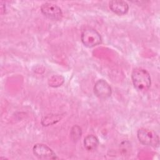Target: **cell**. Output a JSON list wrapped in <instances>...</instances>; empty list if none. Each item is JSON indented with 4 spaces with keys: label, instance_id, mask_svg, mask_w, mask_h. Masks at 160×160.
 Masks as SVG:
<instances>
[{
    "label": "cell",
    "instance_id": "6da1fadb",
    "mask_svg": "<svg viewBox=\"0 0 160 160\" xmlns=\"http://www.w3.org/2000/svg\"><path fill=\"white\" fill-rule=\"evenodd\" d=\"M131 79L134 87L139 91H147L151 86L150 74L143 68L134 69L131 73Z\"/></svg>",
    "mask_w": 160,
    "mask_h": 160
},
{
    "label": "cell",
    "instance_id": "7a4b0ae2",
    "mask_svg": "<svg viewBox=\"0 0 160 160\" xmlns=\"http://www.w3.org/2000/svg\"><path fill=\"white\" fill-rule=\"evenodd\" d=\"M137 137L139 142L144 145L154 148L159 146V136L153 130L141 128L137 132Z\"/></svg>",
    "mask_w": 160,
    "mask_h": 160
},
{
    "label": "cell",
    "instance_id": "3957f363",
    "mask_svg": "<svg viewBox=\"0 0 160 160\" xmlns=\"http://www.w3.org/2000/svg\"><path fill=\"white\" fill-rule=\"evenodd\" d=\"M82 44L88 48H93L102 42L100 34L94 29L87 28L83 30L81 35Z\"/></svg>",
    "mask_w": 160,
    "mask_h": 160
},
{
    "label": "cell",
    "instance_id": "277c9868",
    "mask_svg": "<svg viewBox=\"0 0 160 160\" xmlns=\"http://www.w3.org/2000/svg\"><path fill=\"white\" fill-rule=\"evenodd\" d=\"M34 156L41 159H58L54 151L47 145L42 143H36L32 147Z\"/></svg>",
    "mask_w": 160,
    "mask_h": 160
},
{
    "label": "cell",
    "instance_id": "5b68a950",
    "mask_svg": "<svg viewBox=\"0 0 160 160\" xmlns=\"http://www.w3.org/2000/svg\"><path fill=\"white\" fill-rule=\"evenodd\" d=\"M41 11L44 16L52 20H60L63 16L61 9L51 2L43 3L41 6Z\"/></svg>",
    "mask_w": 160,
    "mask_h": 160
},
{
    "label": "cell",
    "instance_id": "8992f818",
    "mask_svg": "<svg viewBox=\"0 0 160 160\" xmlns=\"http://www.w3.org/2000/svg\"><path fill=\"white\" fill-rule=\"evenodd\" d=\"M94 93L98 98L106 99L112 94V89L108 82L101 79L98 80L94 86Z\"/></svg>",
    "mask_w": 160,
    "mask_h": 160
},
{
    "label": "cell",
    "instance_id": "52a82bcc",
    "mask_svg": "<svg viewBox=\"0 0 160 160\" xmlns=\"http://www.w3.org/2000/svg\"><path fill=\"white\" fill-rule=\"evenodd\" d=\"M109 6L110 9L115 14L122 16L126 14L129 10L128 4L122 0H112L109 1Z\"/></svg>",
    "mask_w": 160,
    "mask_h": 160
},
{
    "label": "cell",
    "instance_id": "ba28073f",
    "mask_svg": "<svg viewBox=\"0 0 160 160\" xmlns=\"http://www.w3.org/2000/svg\"><path fill=\"white\" fill-rule=\"evenodd\" d=\"M98 145V138L93 134H89L86 136L84 139V148L89 151H92L96 149Z\"/></svg>",
    "mask_w": 160,
    "mask_h": 160
},
{
    "label": "cell",
    "instance_id": "9c48e42d",
    "mask_svg": "<svg viewBox=\"0 0 160 160\" xmlns=\"http://www.w3.org/2000/svg\"><path fill=\"white\" fill-rule=\"evenodd\" d=\"M61 119L62 116L61 114H48L41 119V122L43 126H49L57 123Z\"/></svg>",
    "mask_w": 160,
    "mask_h": 160
},
{
    "label": "cell",
    "instance_id": "30bf717a",
    "mask_svg": "<svg viewBox=\"0 0 160 160\" xmlns=\"http://www.w3.org/2000/svg\"><path fill=\"white\" fill-rule=\"evenodd\" d=\"M81 135H82L81 128L78 125L73 126L72 128H71V132H70V136H71V139L74 142H76L81 138Z\"/></svg>",
    "mask_w": 160,
    "mask_h": 160
},
{
    "label": "cell",
    "instance_id": "8fae6325",
    "mask_svg": "<svg viewBox=\"0 0 160 160\" xmlns=\"http://www.w3.org/2000/svg\"><path fill=\"white\" fill-rule=\"evenodd\" d=\"M63 82H64V78L59 75L52 76L48 81L49 85L52 87L60 86Z\"/></svg>",
    "mask_w": 160,
    "mask_h": 160
}]
</instances>
